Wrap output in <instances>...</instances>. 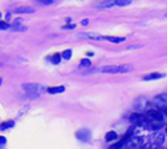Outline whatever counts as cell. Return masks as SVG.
<instances>
[{
  "instance_id": "cell-16",
  "label": "cell",
  "mask_w": 167,
  "mask_h": 149,
  "mask_svg": "<svg viewBox=\"0 0 167 149\" xmlns=\"http://www.w3.org/2000/svg\"><path fill=\"white\" fill-rule=\"evenodd\" d=\"M114 5H116V4H115V1H112V0H106V1L101 3V4L98 5V8H99V9H103V8H111V7H114Z\"/></svg>"
},
{
  "instance_id": "cell-21",
  "label": "cell",
  "mask_w": 167,
  "mask_h": 149,
  "mask_svg": "<svg viewBox=\"0 0 167 149\" xmlns=\"http://www.w3.org/2000/svg\"><path fill=\"white\" fill-rule=\"evenodd\" d=\"M0 29L1 30H7V29H12L11 24H7L5 21H0Z\"/></svg>"
},
{
  "instance_id": "cell-8",
  "label": "cell",
  "mask_w": 167,
  "mask_h": 149,
  "mask_svg": "<svg viewBox=\"0 0 167 149\" xmlns=\"http://www.w3.org/2000/svg\"><path fill=\"white\" fill-rule=\"evenodd\" d=\"M166 77V73H161V72H152L149 75L142 76L144 81H150V80H158V79H163Z\"/></svg>"
},
{
  "instance_id": "cell-9",
  "label": "cell",
  "mask_w": 167,
  "mask_h": 149,
  "mask_svg": "<svg viewBox=\"0 0 167 149\" xmlns=\"http://www.w3.org/2000/svg\"><path fill=\"white\" fill-rule=\"evenodd\" d=\"M146 105H148V101L145 97H139L135 99V109L137 111H142L146 107Z\"/></svg>"
},
{
  "instance_id": "cell-6",
  "label": "cell",
  "mask_w": 167,
  "mask_h": 149,
  "mask_svg": "<svg viewBox=\"0 0 167 149\" xmlns=\"http://www.w3.org/2000/svg\"><path fill=\"white\" fill-rule=\"evenodd\" d=\"M162 110H149L148 112H146V117H148L149 119H152V120H155V122H162L163 120V114L161 112Z\"/></svg>"
},
{
  "instance_id": "cell-5",
  "label": "cell",
  "mask_w": 167,
  "mask_h": 149,
  "mask_svg": "<svg viewBox=\"0 0 167 149\" xmlns=\"http://www.w3.org/2000/svg\"><path fill=\"white\" fill-rule=\"evenodd\" d=\"M146 115L145 114H142V112H135V114H132L129 117V120H131V123L132 124H144L146 122Z\"/></svg>"
},
{
  "instance_id": "cell-10",
  "label": "cell",
  "mask_w": 167,
  "mask_h": 149,
  "mask_svg": "<svg viewBox=\"0 0 167 149\" xmlns=\"http://www.w3.org/2000/svg\"><path fill=\"white\" fill-rule=\"evenodd\" d=\"M163 143H165V135L157 132L154 136H153V145H154L155 148H159L161 145H163Z\"/></svg>"
},
{
  "instance_id": "cell-11",
  "label": "cell",
  "mask_w": 167,
  "mask_h": 149,
  "mask_svg": "<svg viewBox=\"0 0 167 149\" xmlns=\"http://www.w3.org/2000/svg\"><path fill=\"white\" fill-rule=\"evenodd\" d=\"M104 39L111 42V43H122V42L125 41L124 37H112V35H104Z\"/></svg>"
},
{
  "instance_id": "cell-14",
  "label": "cell",
  "mask_w": 167,
  "mask_h": 149,
  "mask_svg": "<svg viewBox=\"0 0 167 149\" xmlns=\"http://www.w3.org/2000/svg\"><path fill=\"white\" fill-rule=\"evenodd\" d=\"M15 123H16L15 120H5V122H3V123L0 124V130L5 131V130H8V128L15 127Z\"/></svg>"
},
{
  "instance_id": "cell-29",
  "label": "cell",
  "mask_w": 167,
  "mask_h": 149,
  "mask_svg": "<svg viewBox=\"0 0 167 149\" xmlns=\"http://www.w3.org/2000/svg\"><path fill=\"white\" fill-rule=\"evenodd\" d=\"M5 17H7V20H9V18H11V13H7Z\"/></svg>"
},
{
  "instance_id": "cell-30",
  "label": "cell",
  "mask_w": 167,
  "mask_h": 149,
  "mask_svg": "<svg viewBox=\"0 0 167 149\" xmlns=\"http://www.w3.org/2000/svg\"><path fill=\"white\" fill-rule=\"evenodd\" d=\"M166 132H167V127H166Z\"/></svg>"
},
{
  "instance_id": "cell-4",
  "label": "cell",
  "mask_w": 167,
  "mask_h": 149,
  "mask_svg": "<svg viewBox=\"0 0 167 149\" xmlns=\"http://www.w3.org/2000/svg\"><path fill=\"white\" fill-rule=\"evenodd\" d=\"M76 139L82 141V143H88L91 139V131L88 130V128H81L76 132Z\"/></svg>"
},
{
  "instance_id": "cell-20",
  "label": "cell",
  "mask_w": 167,
  "mask_h": 149,
  "mask_svg": "<svg viewBox=\"0 0 167 149\" xmlns=\"http://www.w3.org/2000/svg\"><path fill=\"white\" fill-rule=\"evenodd\" d=\"M72 56V50H65V51H63V54H61V58L64 59V60H69Z\"/></svg>"
},
{
  "instance_id": "cell-18",
  "label": "cell",
  "mask_w": 167,
  "mask_h": 149,
  "mask_svg": "<svg viewBox=\"0 0 167 149\" xmlns=\"http://www.w3.org/2000/svg\"><path fill=\"white\" fill-rule=\"evenodd\" d=\"M133 0H115V4L117 7H125V5H129Z\"/></svg>"
},
{
  "instance_id": "cell-27",
  "label": "cell",
  "mask_w": 167,
  "mask_h": 149,
  "mask_svg": "<svg viewBox=\"0 0 167 149\" xmlns=\"http://www.w3.org/2000/svg\"><path fill=\"white\" fill-rule=\"evenodd\" d=\"M5 141H7V140H5V137H4V136L0 137V143H1V145H4V144H5Z\"/></svg>"
},
{
  "instance_id": "cell-15",
  "label": "cell",
  "mask_w": 167,
  "mask_h": 149,
  "mask_svg": "<svg viewBox=\"0 0 167 149\" xmlns=\"http://www.w3.org/2000/svg\"><path fill=\"white\" fill-rule=\"evenodd\" d=\"M116 139H117V134H116V131H110V132H107L106 136H104V140H106L107 143H110V141L116 140Z\"/></svg>"
},
{
  "instance_id": "cell-23",
  "label": "cell",
  "mask_w": 167,
  "mask_h": 149,
  "mask_svg": "<svg viewBox=\"0 0 167 149\" xmlns=\"http://www.w3.org/2000/svg\"><path fill=\"white\" fill-rule=\"evenodd\" d=\"M80 64L82 65V67H90V65H91V63H90V60H89V59H82Z\"/></svg>"
},
{
  "instance_id": "cell-25",
  "label": "cell",
  "mask_w": 167,
  "mask_h": 149,
  "mask_svg": "<svg viewBox=\"0 0 167 149\" xmlns=\"http://www.w3.org/2000/svg\"><path fill=\"white\" fill-rule=\"evenodd\" d=\"M81 25H82V26H88V25H89V21L85 18V20H82V21H81Z\"/></svg>"
},
{
  "instance_id": "cell-2",
  "label": "cell",
  "mask_w": 167,
  "mask_h": 149,
  "mask_svg": "<svg viewBox=\"0 0 167 149\" xmlns=\"http://www.w3.org/2000/svg\"><path fill=\"white\" fill-rule=\"evenodd\" d=\"M26 93L29 94H39V92H42L44 89L43 85L41 84H35V82H30V84H24L21 87Z\"/></svg>"
},
{
  "instance_id": "cell-22",
  "label": "cell",
  "mask_w": 167,
  "mask_h": 149,
  "mask_svg": "<svg viewBox=\"0 0 167 149\" xmlns=\"http://www.w3.org/2000/svg\"><path fill=\"white\" fill-rule=\"evenodd\" d=\"M37 1H39L41 4H44V5H51L54 3H56L58 0H37Z\"/></svg>"
},
{
  "instance_id": "cell-3",
  "label": "cell",
  "mask_w": 167,
  "mask_h": 149,
  "mask_svg": "<svg viewBox=\"0 0 167 149\" xmlns=\"http://www.w3.org/2000/svg\"><path fill=\"white\" fill-rule=\"evenodd\" d=\"M154 105L157 106V109L162 111H166L167 110V93H162V94H158L157 97H154L153 99Z\"/></svg>"
},
{
  "instance_id": "cell-13",
  "label": "cell",
  "mask_w": 167,
  "mask_h": 149,
  "mask_svg": "<svg viewBox=\"0 0 167 149\" xmlns=\"http://www.w3.org/2000/svg\"><path fill=\"white\" fill-rule=\"evenodd\" d=\"M48 94H59V93H63L65 90L64 87H52V88H47L46 89Z\"/></svg>"
},
{
  "instance_id": "cell-12",
  "label": "cell",
  "mask_w": 167,
  "mask_h": 149,
  "mask_svg": "<svg viewBox=\"0 0 167 149\" xmlns=\"http://www.w3.org/2000/svg\"><path fill=\"white\" fill-rule=\"evenodd\" d=\"M16 13H26V15H31V13L35 12V9L30 8V7H18V8L15 9Z\"/></svg>"
},
{
  "instance_id": "cell-17",
  "label": "cell",
  "mask_w": 167,
  "mask_h": 149,
  "mask_svg": "<svg viewBox=\"0 0 167 149\" xmlns=\"http://www.w3.org/2000/svg\"><path fill=\"white\" fill-rule=\"evenodd\" d=\"M162 122H155L153 120L152 123H149V128L150 130H159V128H162Z\"/></svg>"
},
{
  "instance_id": "cell-19",
  "label": "cell",
  "mask_w": 167,
  "mask_h": 149,
  "mask_svg": "<svg viewBox=\"0 0 167 149\" xmlns=\"http://www.w3.org/2000/svg\"><path fill=\"white\" fill-rule=\"evenodd\" d=\"M60 60H61V54H54L52 55V58H51L52 64H59Z\"/></svg>"
},
{
  "instance_id": "cell-26",
  "label": "cell",
  "mask_w": 167,
  "mask_h": 149,
  "mask_svg": "<svg viewBox=\"0 0 167 149\" xmlns=\"http://www.w3.org/2000/svg\"><path fill=\"white\" fill-rule=\"evenodd\" d=\"M74 28H76V25H74V24H72V25H65V26H64V29H74Z\"/></svg>"
},
{
  "instance_id": "cell-28",
  "label": "cell",
  "mask_w": 167,
  "mask_h": 149,
  "mask_svg": "<svg viewBox=\"0 0 167 149\" xmlns=\"http://www.w3.org/2000/svg\"><path fill=\"white\" fill-rule=\"evenodd\" d=\"M142 149H150V145L146 144V145H142Z\"/></svg>"
},
{
  "instance_id": "cell-1",
  "label": "cell",
  "mask_w": 167,
  "mask_h": 149,
  "mask_svg": "<svg viewBox=\"0 0 167 149\" xmlns=\"http://www.w3.org/2000/svg\"><path fill=\"white\" fill-rule=\"evenodd\" d=\"M133 67L131 64H120V65H107L99 69L102 73H111V75H120V73H128L132 72Z\"/></svg>"
},
{
  "instance_id": "cell-24",
  "label": "cell",
  "mask_w": 167,
  "mask_h": 149,
  "mask_svg": "<svg viewBox=\"0 0 167 149\" xmlns=\"http://www.w3.org/2000/svg\"><path fill=\"white\" fill-rule=\"evenodd\" d=\"M139 47H141V45H132V46H128V50H132V48H139Z\"/></svg>"
},
{
  "instance_id": "cell-7",
  "label": "cell",
  "mask_w": 167,
  "mask_h": 149,
  "mask_svg": "<svg viewBox=\"0 0 167 149\" xmlns=\"http://www.w3.org/2000/svg\"><path fill=\"white\" fill-rule=\"evenodd\" d=\"M77 37L78 38H89V39H94V41H104V37L94 34V33H78Z\"/></svg>"
}]
</instances>
